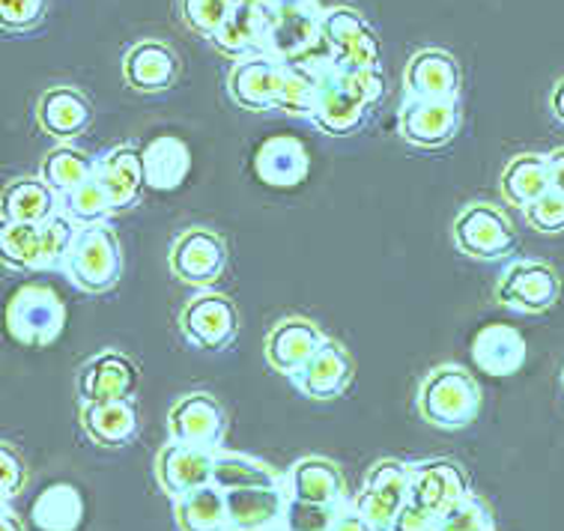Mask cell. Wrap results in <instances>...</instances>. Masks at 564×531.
<instances>
[{
	"mask_svg": "<svg viewBox=\"0 0 564 531\" xmlns=\"http://www.w3.org/2000/svg\"><path fill=\"white\" fill-rule=\"evenodd\" d=\"M382 96L380 69H361V66H344V63H319L317 102L311 120L319 132L326 134H352L368 123V113Z\"/></svg>",
	"mask_w": 564,
	"mask_h": 531,
	"instance_id": "cell-1",
	"label": "cell"
},
{
	"mask_svg": "<svg viewBox=\"0 0 564 531\" xmlns=\"http://www.w3.org/2000/svg\"><path fill=\"white\" fill-rule=\"evenodd\" d=\"M415 403L421 419L433 427L463 430L478 419L484 394L469 370L460 365H440L421 379Z\"/></svg>",
	"mask_w": 564,
	"mask_h": 531,
	"instance_id": "cell-2",
	"label": "cell"
},
{
	"mask_svg": "<svg viewBox=\"0 0 564 531\" xmlns=\"http://www.w3.org/2000/svg\"><path fill=\"white\" fill-rule=\"evenodd\" d=\"M263 54L275 61H308L323 42L319 21L323 10L317 0H263Z\"/></svg>",
	"mask_w": 564,
	"mask_h": 531,
	"instance_id": "cell-3",
	"label": "cell"
},
{
	"mask_svg": "<svg viewBox=\"0 0 564 531\" xmlns=\"http://www.w3.org/2000/svg\"><path fill=\"white\" fill-rule=\"evenodd\" d=\"M63 269L75 290L87 296H105L123 281V246L108 225L82 227Z\"/></svg>",
	"mask_w": 564,
	"mask_h": 531,
	"instance_id": "cell-4",
	"label": "cell"
},
{
	"mask_svg": "<svg viewBox=\"0 0 564 531\" xmlns=\"http://www.w3.org/2000/svg\"><path fill=\"white\" fill-rule=\"evenodd\" d=\"M176 326L192 347L204 349V353H225L239 337L242 317H239L237 302L230 296L218 293V290H197L180 311Z\"/></svg>",
	"mask_w": 564,
	"mask_h": 531,
	"instance_id": "cell-5",
	"label": "cell"
},
{
	"mask_svg": "<svg viewBox=\"0 0 564 531\" xmlns=\"http://www.w3.org/2000/svg\"><path fill=\"white\" fill-rule=\"evenodd\" d=\"M452 239L460 254L484 263H499L517 248V230L496 204L463 206L454 218Z\"/></svg>",
	"mask_w": 564,
	"mask_h": 531,
	"instance_id": "cell-6",
	"label": "cell"
},
{
	"mask_svg": "<svg viewBox=\"0 0 564 531\" xmlns=\"http://www.w3.org/2000/svg\"><path fill=\"white\" fill-rule=\"evenodd\" d=\"M66 328V305L52 286H21L7 305V332L21 347H52Z\"/></svg>",
	"mask_w": 564,
	"mask_h": 531,
	"instance_id": "cell-7",
	"label": "cell"
},
{
	"mask_svg": "<svg viewBox=\"0 0 564 531\" xmlns=\"http://www.w3.org/2000/svg\"><path fill=\"white\" fill-rule=\"evenodd\" d=\"M492 299L520 314H546L562 299V278L544 260H513L496 281Z\"/></svg>",
	"mask_w": 564,
	"mask_h": 531,
	"instance_id": "cell-8",
	"label": "cell"
},
{
	"mask_svg": "<svg viewBox=\"0 0 564 531\" xmlns=\"http://www.w3.org/2000/svg\"><path fill=\"white\" fill-rule=\"evenodd\" d=\"M167 266L176 281L192 290H213L227 269L225 239L209 227H188L167 251Z\"/></svg>",
	"mask_w": 564,
	"mask_h": 531,
	"instance_id": "cell-9",
	"label": "cell"
},
{
	"mask_svg": "<svg viewBox=\"0 0 564 531\" xmlns=\"http://www.w3.org/2000/svg\"><path fill=\"white\" fill-rule=\"evenodd\" d=\"M398 132L415 150H442L460 132L457 99H412L398 111Z\"/></svg>",
	"mask_w": 564,
	"mask_h": 531,
	"instance_id": "cell-10",
	"label": "cell"
},
{
	"mask_svg": "<svg viewBox=\"0 0 564 531\" xmlns=\"http://www.w3.org/2000/svg\"><path fill=\"white\" fill-rule=\"evenodd\" d=\"M319 33H323V45L335 63L380 69V40L356 10H349V7L326 10L319 21Z\"/></svg>",
	"mask_w": 564,
	"mask_h": 531,
	"instance_id": "cell-11",
	"label": "cell"
},
{
	"mask_svg": "<svg viewBox=\"0 0 564 531\" xmlns=\"http://www.w3.org/2000/svg\"><path fill=\"white\" fill-rule=\"evenodd\" d=\"M412 472L398 460H382L370 469L365 490L356 499V511L377 531H391L394 517L410 501Z\"/></svg>",
	"mask_w": 564,
	"mask_h": 531,
	"instance_id": "cell-12",
	"label": "cell"
},
{
	"mask_svg": "<svg viewBox=\"0 0 564 531\" xmlns=\"http://www.w3.org/2000/svg\"><path fill=\"white\" fill-rule=\"evenodd\" d=\"M75 391L82 403H113L132 400L138 391V368L134 361L117 349H102L87 358L75 377Z\"/></svg>",
	"mask_w": 564,
	"mask_h": 531,
	"instance_id": "cell-13",
	"label": "cell"
},
{
	"mask_svg": "<svg viewBox=\"0 0 564 531\" xmlns=\"http://www.w3.org/2000/svg\"><path fill=\"white\" fill-rule=\"evenodd\" d=\"M326 340L328 335L314 319L293 314V317L278 319L275 326L269 328L267 340H263V356L272 370L284 373V377H296Z\"/></svg>",
	"mask_w": 564,
	"mask_h": 531,
	"instance_id": "cell-14",
	"label": "cell"
},
{
	"mask_svg": "<svg viewBox=\"0 0 564 531\" xmlns=\"http://www.w3.org/2000/svg\"><path fill=\"white\" fill-rule=\"evenodd\" d=\"M167 433L183 445L216 451L225 436V409L206 391L185 394L167 412Z\"/></svg>",
	"mask_w": 564,
	"mask_h": 531,
	"instance_id": "cell-15",
	"label": "cell"
},
{
	"mask_svg": "<svg viewBox=\"0 0 564 531\" xmlns=\"http://www.w3.org/2000/svg\"><path fill=\"white\" fill-rule=\"evenodd\" d=\"M410 501H415L419 508L433 513L436 520L473 496L466 472L452 460L415 463V466H410Z\"/></svg>",
	"mask_w": 564,
	"mask_h": 531,
	"instance_id": "cell-16",
	"label": "cell"
},
{
	"mask_svg": "<svg viewBox=\"0 0 564 531\" xmlns=\"http://www.w3.org/2000/svg\"><path fill=\"white\" fill-rule=\"evenodd\" d=\"M284 63L272 54H248L239 57L237 66L227 75V96L246 108V111L263 113L278 108V87H281Z\"/></svg>",
	"mask_w": 564,
	"mask_h": 531,
	"instance_id": "cell-17",
	"label": "cell"
},
{
	"mask_svg": "<svg viewBox=\"0 0 564 531\" xmlns=\"http://www.w3.org/2000/svg\"><path fill=\"white\" fill-rule=\"evenodd\" d=\"M213 472H216V451L195 448L183 442L171 440L155 457V478L171 499H183L185 492L213 484Z\"/></svg>",
	"mask_w": 564,
	"mask_h": 531,
	"instance_id": "cell-18",
	"label": "cell"
},
{
	"mask_svg": "<svg viewBox=\"0 0 564 531\" xmlns=\"http://www.w3.org/2000/svg\"><path fill=\"white\" fill-rule=\"evenodd\" d=\"M93 117L96 111L90 99L69 84L48 87L36 99V123L48 138L61 143H73L75 138H82L93 126Z\"/></svg>",
	"mask_w": 564,
	"mask_h": 531,
	"instance_id": "cell-19",
	"label": "cell"
},
{
	"mask_svg": "<svg viewBox=\"0 0 564 531\" xmlns=\"http://www.w3.org/2000/svg\"><path fill=\"white\" fill-rule=\"evenodd\" d=\"M96 180L111 197L113 213H126L138 206L147 185L144 150L134 143H120L96 162Z\"/></svg>",
	"mask_w": 564,
	"mask_h": 531,
	"instance_id": "cell-20",
	"label": "cell"
},
{
	"mask_svg": "<svg viewBox=\"0 0 564 531\" xmlns=\"http://www.w3.org/2000/svg\"><path fill=\"white\" fill-rule=\"evenodd\" d=\"M460 84V63L442 48H421L403 69V90L412 99H457Z\"/></svg>",
	"mask_w": 564,
	"mask_h": 531,
	"instance_id": "cell-21",
	"label": "cell"
},
{
	"mask_svg": "<svg viewBox=\"0 0 564 531\" xmlns=\"http://www.w3.org/2000/svg\"><path fill=\"white\" fill-rule=\"evenodd\" d=\"M352 377H356V361L349 356V349L335 337H328L293 379L299 391L308 394L311 400H335L349 389Z\"/></svg>",
	"mask_w": 564,
	"mask_h": 531,
	"instance_id": "cell-22",
	"label": "cell"
},
{
	"mask_svg": "<svg viewBox=\"0 0 564 531\" xmlns=\"http://www.w3.org/2000/svg\"><path fill=\"white\" fill-rule=\"evenodd\" d=\"M180 78V61L171 45L159 40L134 42L123 54V82L138 93L171 90Z\"/></svg>",
	"mask_w": 564,
	"mask_h": 531,
	"instance_id": "cell-23",
	"label": "cell"
},
{
	"mask_svg": "<svg viewBox=\"0 0 564 531\" xmlns=\"http://www.w3.org/2000/svg\"><path fill=\"white\" fill-rule=\"evenodd\" d=\"M78 421H82L87 440L99 448H123L138 436V412H134L132 400L82 403Z\"/></svg>",
	"mask_w": 564,
	"mask_h": 531,
	"instance_id": "cell-24",
	"label": "cell"
},
{
	"mask_svg": "<svg viewBox=\"0 0 564 531\" xmlns=\"http://www.w3.org/2000/svg\"><path fill=\"white\" fill-rule=\"evenodd\" d=\"M61 209V195L42 176H19L3 185L0 213L3 221H28L42 225Z\"/></svg>",
	"mask_w": 564,
	"mask_h": 531,
	"instance_id": "cell-25",
	"label": "cell"
},
{
	"mask_svg": "<svg viewBox=\"0 0 564 531\" xmlns=\"http://www.w3.org/2000/svg\"><path fill=\"white\" fill-rule=\"evenodd\" d=\"M473 358L478 368L490 377H511L523 368L525 361V340L513 326L492 323L484 326L473 340Z\"/></svg>",
	"mask_w": 564,
	"mask_h": 531,
	"instance_id": "cell-26",
	"label": "cell"
},
{
	"mask_svg": "<svg viewBox=\"0 0 564 531\" xmlns=\"http://www.w3.org/2000/svg\"><path fill=\"white\" fill-rule=\"evenodd\" d=\"M290 492L293 499L305 501V505H326V508H338L344 501V475L332 460L323 457H308L299 460L290 472Z\"/></svg>",
	"mask_w": 564,
	"mask_h": 531,
	"instance_id": "cell-27",
	"label": "cell"
},
{
	"mask_svg": "<svg viewBox=\"0 0 564 531\" xmlns=\"http://www.w3.org/2000/svg\"><path fill=\"white\" fill-rule=\"evenodd\" d=\"M254 167L257 176L267 185L290 188V185H299L308 176L311 159L308 150L296 138H272L257 150Z\"/></svg>",
	"mask_w": 564,
	"mask_h": 531,
	"instance_id": "cell-28",
	"label": "cell"
},
{
	"mask_svg": "<svg viewBox=\"0 0 564 531\" xmlns=\"http://www.w3.org/2000/svg\"><path fill=\"white\" fill-rule=\"evenodd\" d=\"M225 499L234 531H267L284 513V499L278 487L225 490Z\"/></svg>",
	"mask_w": 564,
	"mask_h": 531,
	"instance_id": "cell-29",
	"label": "cell"
},
{
	"mask_svg": "<svg viewBox=\"0 0 564 531\" xmlns=\"http://www.w3.org/2000/svg\"><path fill=\"white\" fill-rule=\"evenodd\" d=\"M502 197L517 209H525L538 197L550 192V171H546V153H520L505 164L499 176Z\"/></svg>",
	"mask_w": 564,
	"mask_h": 531,
	"instance_id": "cell-30",
	"label": "cell"
},
{
	"mask_svg": "<svg viewBox=\"0 0 564 531\" xmlns=\"http://www.w3.org/2000/svg\"><path fill=\"white\" fill-rule=\"evenodd\" d=\"M174 517L183 531H234L225 490H218L216 484H206L200 490L185 492L183 499H176Z\"/></svg>",
	"mask_w": 564,
	"mask_h": 531,
	"instance_id": "cell-31",
	"label": "cell"
},
{
	"mask_svg": "<svg viewBox=\"0 0 564 531\" xmlns=\"http://www.w3.org/2000/svg\"><path fill=\"white\" fill-rule=\"evenodd\" d=\"M144 167H147V188L155 192H174L183 185L192 167V153L180 138H155L144 150Z\"/></svg>",
	"mask_w": 564,
	"mask_h": 531,
	"instance_id": "cell-32",
	"label": "cell"
},
{
	"mask_svg": "<svg viewBox=\"0 0 564 531\" xmlns=\"http://www.w3.org/2000/svg\"><path fill=\"white\" fill-rule=\"evenodd\" d=\"M209 42L216 45L218 52L230 54V57H248V54L263 52V12H260V3H234V12L227 15L221 31Z\"/></svg>",
	"mask_w": 564,
	"mask_h": 531,
	"instance_id": "cell-33",
	"label": "cell"
},
{
	"mask_svg": "<svg viewBox=\"0 0 564 531\" xmlns=\"http://www.w3.org/2000/svg\"><path fill=\"white\" fill-rule=\"evenodd\" d=\"M319 87V63L311 66V61L284 63L281 72V87H278V111L290 117H308L314 113Z\"/></svg>",
	"mask_w": 564,
	"mask_h": 531,
	"instance_id": "cell-34",
	"label": "cell"
},
{
	"mask_svg": "<svg viewBox=\"0 0 564 531\" xmlns=\"http://www.w3.org/2000/svg\"><path fill=\"white\" fill-rule=\"evenodd\" d=\"M93 174H96V162L84 153L82 147H73V143L52 147L40 164V176L52 185L57 195L73 192L82 183H87Z\"/></svg>",
	"mask_w": 564,
	"mask_h": 531,
	"instance_id": "cell-35",
	"label": "cell"
},
{
	"mask_svg": "<svg viewBox=\"0 0 564 531\" xmlns=\"http://www.w3.org/2000/svg\"><path fill=\"white\" fill-rule=\"evenodd\" d=\"M213 484L218 490H246V487H278L275 469H269L267 463L239 457V454H218L216 451V472Z\"/></svg>",
	"mask_w": 564,
	"mask_h": 531,
	"instance_id": "cell-36",
	"label": "cell"
},
{
	"mask_svg": "<svg viewBox=\"0 0 564 531\" xmlns=\"http://www.w3.org/2000/svg\"><path fill=\"white\" fill-rule=\"evenodd\" d=\"M42 225L28 221H3L0 227V257L10 269H40Z\"/></svg>",
	"mask_w": 564,
	"mask_h": 531,
	"instance_id": "cell-37",
	"label": "cell"
},
{
	"mask_svg": "<svg viewBox=\"0 0 564 531\" xmlns=\"http://www.w3.org/2000/svg\"><path fill=\"white\" fill-rule=\"evenodd\" d=\"M33 522L45 531H73L82 522V496L73 487H52L36 499Z\"/></svg>",
	"mask_w": 564,
	"mask_h": 531,
	"instance_id": "cell-38",
	"label": "cell"
},
{
	"mask_svg": "<svg viewBox=\"0 0 564 531\" xmlns=\"http://www.w3.org/2000/svg\"><path fill=\"white\" fill-rule=\"evenodd\" d=\"M61 213H66L73 218L78 227H93V225H105V218L113 215L111 197L102 188V183L96 180V174L82 183L73 192L61 195Z\"/></svg>",
	"mask_w": 564,
	"mask_h": 531,
	"instance_id": "cell-39",
	"label": "cell"
},
{
	"mask_svg": "<svg viewBox=\"0 0 564 531\" xmlns=\"http://www.w3.org/2000/svg\"><path fill=\"white\" fill-rule=\"evenodd\" d=\"M234 12V0H180V19L192 33L213 40L227 15Z\"/></svg>",
	"mask_w": 564,
	"mask_h": 531,
	"instance_id": "cell-40",
	"label": "cell"
},
{
	"mask_svg": "<svg viewBox=\"0 0 564 531\" xmlns=\"http://www.w3.org/2000/svg\"><path fill=\"white\" fill-rule=\"evenodd\" d=\"M75 236H78V225L66 213H57L42 221V251H40V269H54L63 266L69 248H73Z\"/></svg>",
	"mask_w": 564,
	"mask_h": 531,
	"instance_id": "cell-41",
	"label": "cell"
},
{
	"mask_svg": "<svg viewBox=\"0 0 564 531\" xmlns=\"http://www.w3.org/2000/svg\"><path fill=\"white\" fill-rule=\"evenodd\" d=\"M48 15V0H0V24L7 33L36 31Z\"/></svg>",
	"mask_w": 564,
	"mask_h": 531,
	"instance_id": "cell-42",
	"label": "cell"
},
{
	"mask_svg": "<svg viewBox=\"0 0 564 531\" xmlns=\"http://www.w3.org/2000/svg\"><path fill=\"white\" fill-rule=\"evenodd\" d=\"M436 531H492L490 508L478 496H469L436 520Z\"/></svg>",
	"mask_w": 564,
	"mask_h": 531,
	"instance_id": "cell-43",
	"label": "cell"
},
{
	"mask_svg": "<svg viewBox=\"0 0 564 531\" xmlns=\"http://www.w3.org/2000/svg\"><path fill=\"white\" fill-rule=\"evenodd\" d=\"M523 215L525 221H529V227L538 230V234H564V195H558V192L550 188L546 195H541L534 204L525 206Z\"/></svg>",
	"mask_w": 564,
	"mask_h": 531,
	"instance_id": "cell-44",
	"label": "cell"
},
{
	"mask_svg": "<svg viewBox=\"0 0 564 531\" xmlns=\"http://www.w3.org/2000/svg\"><path fill=\"white\" fill-rule=\"evenodd\" d=\"M338 520V508L326 505H305V501H290L288 505V525L290 531H332Z\"/></svg>",
	"mask_w": 564,
	"mask_h": 531,
	"instance_id": "cell-45",
	"label": "cell"
},
{
	"mask_svg": "<svg viewBox=\"0 0 564 531\" xmlns=\"http://www.w3.org/2000/svg\"><path fill=\"white\" fill-rule=\"evenodd\" d=\"M28 484V466L21 460V454L12 445H0V496L3 501L15 499Z\"/></svg>",
	"mask_w": 564,
	"mask_h": 531,
	"instance_id": "cell-46",
	"label": "cell"
},
{
	"mask_svg": "<svg viewBox=\"0 0 564 531\" xmlns=\"http://www.w3.org/2000/svg\"><path fill=\"white\" fill-rule=\"evenodd\" d=\"M391 531H436V517L424 511V508H419L415 501H406L401 513L394 517Z\"/></svg>",
	"mask_w": 564,
	"mask_h": 531,
	"instance_id": "cell-47",
	"label": "cell"
},
{
	"mask_svg": "<svg viewBox=\"0 0 564 531\" xmlns=\"http://www.w3.org/2000/svg\"><path fill=\"white\" fill-rule=\"evenodd\" d=\"M546 171H550V188L564 195V147H555L546 153Z\"/></svg>",
	"mask_w": 564,
	"mask_h": 531,
	"instance_id": "cell-48",
	"label": "cell"
},
{
	"mask_svg": "<svg viewBox=\"0 0 564 531\" xmlns=\"http://www.w3.org/2000/svg\"><path fill=\"white\" fill-rule=\"evenodd\" d=\"M332 531H377L370 525L359 511H347V513H338V520L332 525Z\"/></svg>",
	"mask_w": 564,
	"mask_h": 531,
	"instance_id": "cell-49",
	"label": "cell"
},
{
	"mask_svg": "<svg viewBox=\"0 0 564 531\" xmlns=\"http://www.w3.org/2000/svg\"><path fill=\"white\" fill-rule=\"evenodd\" d=\"M550 113L558 126H564V75L553 84V93H550Z\"/></svg>",
	"mask_w": 564,
	"mask_h": 531,
	"instance_id": "cell-50",
	"label": "cell"
},
{
	"mask_svg": "<svg viewBox=\"0 0 564 531\" xmlns=\"http://www.w3.org/2000/svg\"><path fill=\"white\" fill-rule=\"evenodd\" d=\"M0 531H24V522L15 513H0Z\"/></svg>",
	"mask_w": 564,
	"mask_h": 531,
	"instance_id": "cell-51",
	"label": "cell"
},
{
	"mask_svg": "<svg viewBox=\"0 0 564 531\" xmlns=\"http://www.w3.org/2000/svg\"><path fill=\"white\" fill-rule=\"evenodd\" d=\"M234 3H263V0H234Z\"/></svg>",
	"mask_w": 564,
	"mask_h": 531,
	"instance_id": "cell-52",
	"label": "cell"
},
{
	"mask_svg": "<svg viewBox=\"0 0 564 531\" xmlns=\"http://www.w3.org/2000/svg\"><path fill=\"white\" fill-rule=\"evenodd\" d=\"M562 389H564V370H562Z\"/></svg>",
	"mask_w": 564,
	"mask_h": 531,
	"instance_id": "cell-53",
	"label": "cell"
}]
</instances>
